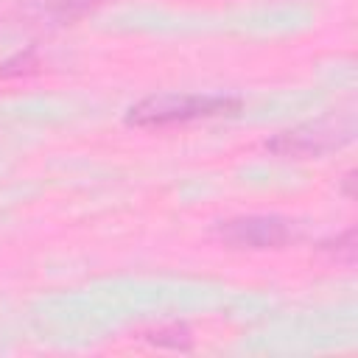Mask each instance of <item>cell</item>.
<instances>
[{"mask_svg":"<svg viewBox=\"0 0 358 358\" xmlns=\"http://www.w3.org/2000/svg\"><path fill=\"white\" fill-rule=\"evenodd\" d=\"M241 109L238 98L229 95H190V92H159L137 101L126 112L129 126H173L201 117L235 115Z\"/></svg>","mask_w":358,"mask_h":358,"instance_id":"6da1fadb","label":"cell"},{"mask_svg":"<svg viewBox=\"0 0 358 358\" xmlns=\"http://www.w3.org/2000/svg\"><path fill=\"white\" fill-rule=\"evenodd\" d=\"M352 129H355L352 126V115H336V117H324V120L305 123L299 129L282 131L274 140H268L266 148L280 154V157H296V159L322 157V154L350 143L352 140Z\"/></svg>","mask_w":358,"mask_h":358,"instance_id":"7a4b0ae2","label":"cell"},{"mask_svg":"<svg viewBox=\"0 0 358 358\" xmlns=\"http://www.w3.org/2000/svg\"><path fill=\"white\" fill-rule=\"evenodd\" d=\"M218 238L235 249H280L294 241V227L280 215H241L221 221Z\"/></svg>","mask_w":358,"mask_h":358,"instance_id":"3957f363","label":"cell"},{"mask_svg":"<svg viewBox=\"0 0 358 358\" xmlns=\"http://www.w3.org/2000/svg\"><path fill=\"white\" fill-rule=\"evenodd\" d=\"M101 0H45V8L59 20V22H70L81 14H87L90 8H95Z\"/></svg>","mask_w":358,"mask_h":358,"instance_id":"277c9868","label":"cell"},{"mask_svg":"<svg viewBox=\"0 0 358 358\" xmlns=\"http://www.w3.org/2000/svg\"><path fill=\"white\" fill-rule=\"evenodd\" d=\"M322 252H327V255L336 257V260L352 263V260H355V229H347V232L336 235L333 241H324V243H322Z\"/></svg>","mask_w":358,"mask_h":358,"instance_id":"5b68a950","label":"cell"},{"mask_svg":"<svg viewBox=\"0 0 358 358\" xmlns=\"http://www.w3.org/2000/svg\"><path fill=\"white\" fill-rule=\"evenodd\" d=\"M148 338H151L154 344L171 347V350H187V347H190V333H187V327H179V324L162 327V330H157V333H148Z\"/></svg>","mask_w":358,"mask_h":358,"instance_id":"8992f818","label":"cell"},{"mask_svg":"<svg viewBox=\"0 0 358 358\" xmlns=\"http://www.w3.org/2000/svg\"><path fill=\"white\" fill-rule=\"evenodd\" d=\"M31 67H34V53H31V50H25V53H20L17 59H8V62H3V64H0V78L28 73Z\"/></svg>","mask_w":358,"mask_h":358,"instance_id":"52a82bcc","label":"cell"}]
</instances>
